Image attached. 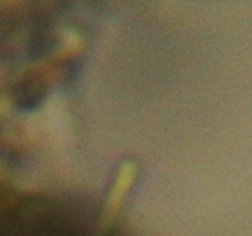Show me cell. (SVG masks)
<instances>
[{
    "label": "cell",
    "mask_w": 252,
    "mask_h": 236,
    "mask_svg": "<svg viewBox=\"0 0 252 236\" xmlns=\"http://www.w3.org/2000/svg\"><path fill=\"white\" fill-rule=\"evenodd\" d=\"M135 176H137V166L133 162H125L119 167L114 183L111 186V191H109V197L104 204L102 226H111L116 221L126 197L130 193V188L133 186Z\"/></svg>",
    "instance_id": "6da1fadb"
}]
</instances>
